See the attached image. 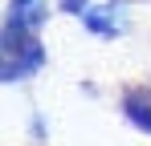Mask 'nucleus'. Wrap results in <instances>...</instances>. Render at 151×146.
Returning <instances> with one entry per match:
<instances>
[{"label": "nucleus", "instance_id": "5", "mask_svg": "<svg viewBox=\"0 0 151 146\" xmlns=\"http://www.w3.org/2000/svg\"><path fill=\"white\" fill-rule=\"evenodd\" d=\"M61 8H65V12H82V8H86V0H61Z\"/></svg>", "mask_w": 151, "mask_h": 146}, {"label": "nucleus", "instance_id": "1", "mask_svg": "<svg viewBox=\"0 0 151 146\" xmlns=\"http://www.w3.org/2000/svg\"><path fill=\"white\" fill-rule=\"evenodd\" d=\"M45 65V49L37 45V37L21 28V24H4V65H0V77L12 85L29 73H37Z\"/></svg>", "mask_w": 151, "mask_h": 146}, {"label": "nucleus", "instance_id": "4", "mask_svg": "<svg viewBox=\"0 0 151 146\" xmlns=\"http://www.w3.org/2000/svg\"><path fill=\"white\" fill-rule=\"evenodd\" d=\"M86 28H90V33H102V37L119 33V28H123L119 8H90V12H86Z\"/></svg>", "mask_w": 151, "mask_h": 146}, {"label": "nucleus", "instance_id": "3", "mask_svg": "<svg viewBox=\"0 0 151 146\" xmlns=\"http://www.w3.org/2000/svg\"><path fill=\"white\" fill-rule=\"evenodd\" d=\"M123 114L143 134H151V89H127V97H123Z\"/></svg>", "mask_w": 151, "mask_h": 146}, {"label": "nucleus", "instance_id": "2", "mask_svg": "<svg viewBox=\"0 0 151 146\" xmlns=\"http://www.w3.org/2000/svg\"><path fill=\"white\" fill-rule=\"evenodd\" d=\"M45 0H8V24H21L29 33H37L45 24Z\"/></svg>", "mask_w": 151, "mask_h": 146}]
</instances>
